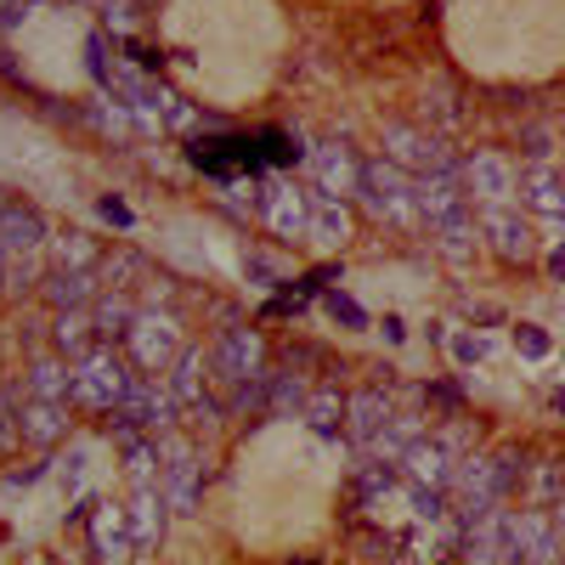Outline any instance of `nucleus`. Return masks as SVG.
<instances>
[{
	"instance_id": "obj_32",
	"label": "nucleus",
	"mask_w": 565,
	"mask_h": 565,
	"mask_svg": "<svg viewBox=\"0 0 565 565\" xmlns=\"http://www.w3.org/2000/svg\"><path fill=\"white\" fill-rule=\"evenodd\" d=\"M119 452H125V475L130 481H137V486H158V442L153 436H125Z\"/></svg>"
},
{
	"instance_id": "obj_44",
	"label": "nucleus",
	"mask_w": 565,
	"mask_h": 565,
	"mask_svg": "<svg viewBox=\"0 0 565 565\" xmlns=\"http://www.w3.org/2000/svg\"><path fill=\"white\" fill-rule=\"evenodd\" d=\"M549 266H554V278H565V244L554 249V260H549Z\"/></svg>"
},
{
	"instance_id": "obj_16",
	"label": "nucleus",
	"mask_w": 565,
	"mask_h": 565,
	"mask_svg": "<svg viewBox=\"0 0 565 565\" xmlns=\"http://www.w3.org/2000/svg\"><path fill=\"white\" fill-rule=\"evenodd\" d=\"M17 436L28 447H57L62 436H69V402H40V396H23Z\"/></svg>"
},
{
	"instance_id": "obj_25",
	"label": "nucleus",
	"mask_w": 565,
	"mask_h": 565,
	"mask_svg": "<svg viewBox=\"0 0 565 565\" xmlns=\"http://www.w3.org/2000/svg\"><path fill=\"white\" fill-rule=\"evenodd\" d=\"M91 317H96V340H125L130 322L142 317V306L130 301V294H119V289H103L91 301Z\"/></svg>"
},
{
	"instance_id": "obj_42",
	"label": "nucleus",
	"mask_w": 565,
	"mask_h": 565,
	"mask_svg": "<svg viewBox=\"0 0 565 565\" xmlns=\"http://www.w3.org/2000/svg\"><path fill=\"white\" fill-rule=\"evenodd\" d=\"M103 215H108L114 226H130V210H125V204H114V198H103Z\"/></svg>"
},
{
	"instance_id": "obj_27",
	"label": "nucleus",
	"mask_w": 565,
	"mask_h": 565,
	"mask_svg": "<svg viewBox=\"0 0 565 565\" xmlns=\"http://www.w3.org/2000/svg\"><path fill=\"white\" fill-rule=\"evenodd\" d=\"M51 340H57V351L69 356V362L91 356V351H96V317H91V306H80V311H57Z\"/></svg>"
},
{
	"instance_id": "obj_29",
	"label": "nucleus",
	"mask_w": 565,
	"mask_h": 565,
	"mask_svg": "<svg viewBox=\"0 0 565 565\" xmlns=\"http://www.w3.org/2000/svg\"><path fill=\"white\" fill-rule=\"evenodd\" d=\"M429 238H436V249H442L447 260H470V255H475V238H481V221L463 210V215H452V221L429 226Z\"/></svg>"
},
{
	"instance_id": "obj_12",
	"label": "nucleus",
	"mask_w": 565,
	"mask_h": 565,
	"mask_svg": "<svg viewBox=\"0 0 565 565\" xmlns=\"http://www.w3.org/2000/svg\"><path fill=\"white\" fill-rule=\"evenodd\" d=\"M210 362H215V379L221 385H238V379H249V374L266 368V345H260L255 328H226L221 345L210 351Z\"/></svg>"
},
{
	"instance_id": "obj_46",
	"label": "nucleus",
	"mask_w": 565,
	"mask_h": 565,
	"mask_svg": "<svg viewBox=\"0 0 565 565\" xmlns=\"http://www.w3.org/2000/svg\"><path fill=\"white\" fill-rule=\"evenodd\" d=\"M0 204H7V192H0Z\"/></svg>"
},
{
	"instance_id": "obj_11",
	"label": "nucleus",
	"mask_w": 565,
	"mask_h": 565,
	"mask_svg": "<svg viewBox=\"0 0 565 565\" xmlns=\"http://www.w3.org/2000/svg\"><path fill=\"white\" fill-rule=\"evenodd\" d=\"M260 148V137L249 142V137H198L192 142V164H198V170H210L215 181H232V176H238V170H255V164L266 158V153H255Z\"/></svg>"
},
{
	"instance_id": "obj_24",
	"label": "nucleus",
	"mask_w": 565,
	"mask_h": 565,
	"mask_svg": "<svg viewBox=\"0 0 565 565\" xmlns=\"http://www.w3.org/2000/svg\"><path fill=\"white\" fill-rule=\"evenodd\" d=\"M51 272H96L103 266V244L91 232H51Z\"/></svg>"
},
{
	"instance_id": "obj_22",
	"label": "nucleus",
	"mask_w": 565,
	"mask_h": 565,
	"mask_svg": "<svg viewBox=\"0 0 565 565\" xmlns=\"http://www.w3.org/2000/svg\"><path fill=\"white\" fill-rule=\"evenodd\" d=\"M481 238H492V249L504 260H531V226L520 215H509L504 204L481 210Z\"/></svg>"
},
{
	"instance_id": "obj_45",
	"label": "nucleus",
	"mask_w": 565,
	"mask_h": 565,
	"mask_svg": "<svg viewBox=\"0 0 565 565\" xmlns=\"http://www.w3.org/2000/svg\"><path fill=\"white\" fill-rule=\"evenodd\" d=\"M7 266H12V255H7V249H0V289H7Z\"/></svg>"
},
{
	"instance_id": "obj_6",
	"label": "nucleus",
	"mask_w": 565,
	"mask_h": 565,
	"mask_svg": "<svg viewBox=\"0 0 565 565\" xmlns=\"http://www.w3.org/2000/svg\"><path fill=\"white\" fill-rule=\"evenodd\" d=\"M158 442V492H164V504H170L176 515H198V475H204V463H198L192 442L181 436H153Z\"/></svg>"
},
{
	"instance_id": "obj_23",
	"label": "nucleus",
	"mask_w": 565,
	"mask_h": 565,
	"mask_svg": "<svg viewBox=\"0 0 565 565\" xmlns=\"http://www.w3.org/2000/svg\"><path fill=\"white\" fill-rule=\"evenodd\" d=\"M23 390L40 396V402H74V368L57 356H35L23 368Z\"/></svg>"
},
{
	"instance_id": "obj_40",
	"label": "nucleus",
	"mask_w": 565,
	"mask_h": 565,
	"mask_svg": "<svg viewBox=\"0 0 565 565\" xmlns=\"http://www.w3.org/2000/svg\"><path fill=\"white\" fill-rule=\"evenodd\" d=\"M538 492H543V497H565V481H560L554 463H543V470H538Z\"/></svg>"
},
{
	"instance_id": "obj_47",
	"label": "nucleus",
	"mask_w": 565,
	"mask_h": 565,
	"mask_svg": "<svg viewBox=\"0 0 565 565\" xmlns=\"http://www.w3.org/2000/svg\"><path fill=\"white\" fill-rule=\"evenodd\" d=\"M560 565H565V560H560Z\"/></svg>"
},
{
	"instance_id": "obj_8",
	"label": "nucleus",
	"mask_w": 565,
	"mask_h": 565,
	"mask_svg": "<svg viewBox=\"0 0 565 565\" xmlns=\"http://www.w3.org/2000/svg\"><path fill=\"white\" fill-rule=\"evenodd\" d=\"M504 538L515 565H560V538H554V520L531 515V509H504Z\"/></svg>"
},
{
	"instance_id": "obj_17",
	"label": "nucleus",
	"mask_w": 565,
	"mask_h": 565,
	"mask_svg": "<svg viewBox=\"0 0 565 565\" xmlns=\"http://www.w3.org/2000/svg\"><path fill=\"white\" fill-rule=\"evenodd\" d=\"M413 198H419V215H424L429 226L470 210V192H463L458 176H413Z\"/></svg>"
},
{
	"instance_id": "obj_28",
	"label": "nucleus",
	"mask_w": 565,
	"mask_h": 565,
	"mask_svg": "<svg viewBox=\"0 0 565 565\" xmlns=\"http://www.w3.org/2000/svg\"><path fill=\"white\" fill-rule=\"evenodd\" d=\"M413 442H424V419H419V413H390V424L374 436V458L402 463V452H408Z\"/></svg>"
},
{
	"instance_id": "obj_18",
	"label": "nucleus",
	"mask_w": 565,
	"mask_h": 565,
	"mask_svg": "<svg viewBox=\"0 0 565 565\" xmlns=\"http://www.w3.org/2000/svg\"><path fill=\"white\" fill-rule=\"evenodd\" d=\"M91 549H96V560H103V565H125L130 554H137L125 509H114V504H96L91 509Z\"/></svg>"
},
{
	"instance_id": "obj_21",
	"label": "nucleus",
	"mask_w": 565,
	"mask_h": 565,
	"mask_svg": "<svg viewBox=\"0 0 565 565\" xmlns=\"http://www.w3.org/2000/svg\"><path fill=\"white\" fill-rule=\"evenodd\" d=\"M390 396L385 390H356V396H345V429H351V442H362V447H374V436L390 424Z\"/></svg>"
},
{
	"instance_id": "obj_37",
	"label": "nucleus",
	"mask_w": 565,
	"mask_h": 565,
	"mask_svg": "<svg viewBox=\"0 0 565 565\" xmlns=\"http://www.w3.org/2000/svg\"><path fill=\"white\" fill-rule=\"evenodd\" d=\"M164 125H170V130H192V125H198V114H192L187 103H176V96H170V103H164Z\"/></svg>"
},
{
	"instance_id": "obj_35",
	"label": "nucleus",
	"mask_w": 565,
	"mask_h": 565,
	"mask_svg": "<svg viewBox=\"0 0 565 565\" xmlns=\"http://www.w3.org/2000/svg\"><path fill=\"white\" fill-rule=\"evenodd\" d=\"M137 278H148V266H142V255H130V249H119V255H108L103 260V289H130Z\"/></svg>"
},
{
	"instance_id": "obj_15",
	"label": "nucleus",
	"mask_w": 565,
	"mask_h": 565,
	"mask_svg": "<svg viewBox=\"0 0 565 565\" xmlns=\"http://www.w3.org/2000/svg\"><path fill=\"white\" fill-rule=\"evenodd\" d=\"M164 515H170V504H164L158 486H137L125 504V520H130V543H137V554L158 549L164 543Z\"/></svg>"
},
{
	"instance_id": "obj_3",
	"label": "nucleus",
	"mask_w": 565,
	"mask_h": 565,
	"mask_svg": "<svg viewBox=\"0 0 565 565\" xmlns=\"http://www.w3.org/2000/svg\"><path fill=\"white\" fill-rule=\"evenodd\" d=\"M385 158L402 164L408 176H458V158L447 148V137H436V130H419V125H385L379 137Z\"/></svg>"
},
{
	"instance_id": "obj_19",
	"label": "nucleus",
	"mask_w": 565,
	"mask_h": 565,
	"mask_svg": "<svg viewBox=\"0 0 565 565\" xmlns=\"http://www.w3.org/2000/svg\"><path fill=\"white\" fill-rule=\"evenodd\" d=\"M520 198H526V204L531 210H538V215H549V221H565V176L554 170V164H526V170H520Z\"/></svg>"
},
{
	"instance_id": "obj_33",
	"label": "nucleus",
	"mask_w": 565,
	"mask_h": 565,
	"mask_svg": "<svg viewBox=\"0 0 565 565\" xmlns=\"http://www.w3.org/2000/svg\"><path fill=\"white\" fill-rule=\"evenodd\" d=\"M301 419H311V429H322V436H334V429L345 424V396H340V385H317L311 396H306V413Z\"/></svg>"
},
{
	"instance_id": "obj_14",
	"label": "nucleus",
	"mask_w": 565,
	"mask_h": 565,
	"mask_svg": "<svg viewBox=\"0 0 565 565\" xmlns=\"http://www.w3.org/2000/svg\"><path fill=\"white\" fill-rule=\"evenodd\" d=\"M51 244V226L40 210H28V204H0V249L7 255H40Z\"/></svg>"
},
{
	"instance_id": "obj_30",
	"label": "nucleus",
	"mask_w": 565,
	"mask_h": 565,
	"mask_svg": "<svg viewBox=\"0 0 565 565\" xmlns=\"http://www.w3.org/2000/svg\"><path fill=\"white\" fill-rule=\"evenodd\" d=\"M345 232H351V210H345V198H328V192H317V198H311V232H306V238L345 244Z\"/></svg>"
},
{
	"instance_id": "obj_38",
	"label": "nucleus",
	"mask_w": 565,
	"mask_h": 565,
	"mask_svg": "<svg viewBox=\"0 0 565 565\" xmlns=\"http://www.w3.org/2000/svg\"><path fill=\"white\" fill-rule=\"evenodd\" d=\"M452 356H458V362H481V356H486V340H475V334H458V340H452Z\"/></svg>"
},
{
	"instance_id": "obj_41",
	"label": "nucleus",
	"mask_w": 565,
	"mask_h": 565,
	"mask_svg": "<svg viewBox=\"0 0 565 565\" xmlns=\"http://www.w3.org/2000/svg\"><path fill=\"white\" fill-rule=\"evenodd\" d=\"M244 266H249V278H260V283H272V278H278V272H272V266H266V260H260V255H249V260H244Z\"/></svg>"
},
{
	"instance_id": "obj_4",
	"label": "nucleus",
	"mask_w": 565,
	"mask_h": 565,
	"mask_svg": "<svg viewBox=\"0 0 565 565\" xmlns=\"http://www.w3.org/2000/svg\"><path fill=\"white\" fill-rule=\"evenodd\" d=\"M130 379H137V374H130V362L119 351H108V345H96L91 356L74 362V402L91 408V413H114L119 396L130 390Z\"/></svg>"
},
{
	"instance_id": "obj_7",
	"label": "nucleus",
	"mask_w": 565,
	"mask_h": 565,
	"mask_svg": "<svg viewBox=\"0 0 565 565\" xmlns=\"http://www.w3.org/2000/svg\"><path fill=\"white\" fill-rule=\"evenodd\" d=\"M458 181H463V192H470L475 204H486V210L509 204V198L520 192V170H515L504 153H492V148H481V153L463 158V164H458Z\"/></svg>"
},
{
	"instance_id": "obj_9",
	"label": "nucleus",
	"mask_w": 565,
	"mask_h": 565,
	"mask_svg": "<svg viewBox=\"0 0 565 565\" xmlns=\"http://www.w3.org/2000/svg\"><path fill=\"white\" fill-rule=\"evenodd\" d=\"M311 198L317 192H306V187L272 181V187H260L255 210H260V221L272 226L278 238H306V232H311Z\"/></svg>"
},
{
	"instance_id": "obj_5",
	"label": "nucleus",
	"mask_w": 565,
	"mask_h": 565,
	"mask_svg": "<svg viewBox=\"0 0 565 565\" xmlns=\"http://www.w3.org/2000/svg\"><path fill=\"white\" fill-rule=\"evenodd\" d=\"M362 204H368L379 221H390V226H413L419 221L413 176L402 170V164H390V158H379V164L362 170Z\"/></svg>"
},
{
	"instance_id": "obj_43",
	"label": "nucleus",
	"mask_w": 565,
	"mask_h": 565,
	"mask_svg": "<svg viewBox=\"0 0 565 565\" xmlns=\"http://www.w3.org/2000/svg\"><path fill=\"white\" fill-rule=\"evenodd\" d=\"M554 538H560V554H565V497L554 504Z\"/></svg>"
},
{
	"instance_id": "obj_10",
	"label": "nucleus",
	"mask_w": 565,
	"mask_h": 565,
	"mask_svg": "<svg viewBox=\"0 0 565 565\" xmlns=\"http://www.w3.org/2000/svg\"><path fill=\"white\" fill-rule=\"evenodd\" d=\"M362 164L345 142H322V148H311V181H317V192H328V198H351V192H362Z\"/></svg>"
},
{
	"instance_id": "obj_39",
	"label": "nucleus",
	"mask_w": 565,
	"mask_h": 565,
	"mask_svg": "<svg viewBox=\"0 0 565 565\" xmlns=\"http://www.w3.org/2000/svg\"><path fill=\"white\" fill-rule=\"evenodd\" d=\"M515 340H520V351H526V356H543V351H549L543 328H531V322H520V334H515Z\"/></svg>"
},
{
	"instance_id": "obj_36",
	"label": "nucleus",
	"mask_w": 565,
	"mask_h": 565,
	"mask_svg": "<svg viewBox=\"0 0 565 565\" xmlns=\"http://www.w3.org/2000/svg\"><path fill=\"white\" fill-rule=\"evenodd\" d=\"M322 311L334 317V322H345V328H368V311H362L356 301H345L340 289H334V294H322Z\"/></svg>"
},
{
	"instance_id": "obj_13",
	"label": "nucleus",
	"mask_w": 565,
	"mask_h": 565,
	"mask_svg": "<svg viewBox=\"0 0 565 565\" xmlns=\"http://www.w3.org/2000/svg\"><path fill=\"white\" fill-rule=\"evenodd\" d=\"M396 470H402V481H408V486H424V492H447V486H452V470H458V463H452V452H447L436 436H429V442H413V447L402 452V463H396Z\"/></svg>"
},
{
	"instance_id": "obj_20",
	"label": "nucleus",
	"mask_w": 565,
	"mask_h": 565,
	"mask_svg": "<svg viewBox=\"0 0 565 565\" xmlns=\"http://www.w3.org/2000/svg\"><path fill=\"white\" fill-rule=\"evenodd\" d=\"M210 379H215V362L204 356V351H181V362L170 368V396L181 402V413H192L198 402H210Z\"/></svg>"
},
{
	"instance_id": "obj_31",
	"label": "nucleus",
	"mask_w": 565,
	"mask_h": 565,
	"mask_svg": "<svg viewBox=\"0 0 565 565\" xmlns=\"http://www.w3.org/2000/svg\"><path fill=\"white\" fill-rule=\"evenodd\" d=\"M306 385L294 379V374H266V413L272 419H294V413H306Z\"/></svg>"
},
{
	"instance_id": "obj_1",
	"label": "nucleus",
	"mask_w": 565,
	"mask_h": 565,
	"mask_svg": "<svg viewBox=\"0 0 565 565\" xmlns=\"http://www.w3.org/2000/svg\"><path fill=\"white\" fill-rule=\"evenodd\" d=\"M176 419H181V402L170 396V385L137 374L130 390L119 396L114 419H108V436L114 442H125V436H164V429H176Z\"/></svg>"
},
{
	"instance_id": "obj_26",
	"label": "nucleus",
	"mask_w": 565,
	"mask_h": 565,
	"mask_svg": "<svg viewBox=\"0 0 565 565\" xmlns=\"http://www.w3.org/2000/svg\"><path fill=\"white\" fill-rule=\"evenodd\" d=\"M40 294L57 311H80V306H91L96 294H103V283H96V272H46Z\"/></svg>"
},
{
	"instance_id": "obj_34",
	"label": "nucleus",
	"mask_w": 565,
	"mask_h": 565,
	"mask_svg": "<svg viewBox=\"0 0 565 565\" xmlns=\"http://www.w3.org/2000/svg\"><path fill=\"white\" fill-rule=\"evenodd\" d=\"M396 463H385V458H362L356 470H351V492L356 497H385V486H396Z\"/></svg>"
},
{
	"instance_id": "obj_2",
	"label": "nucleus",
	"mask_w": 565,
	"mask_h": 565,
	"mask_svg": "<svg viewBox=\"0 0 565 565\" xmlns=\"http://www.w3.org/2000/svg\"><path fill=\"white\" fill-rule=\"evenodd\" d=\"M125 351H130V368L137 374H148V379H158V374H170L176 362H181V322L170 317V311H142L137 322H130V334H125Z\"/></svg>"
}]
</instances>
